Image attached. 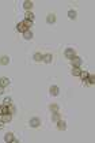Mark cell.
Returning a JSON list of instances; mask_svg holds the SVG:
<instances>
[{
  "label": "cell",
  "mask_w": 95,
  "mask_h": 143,
  "mask_svg": "<svg viewBox=\"0 0 95 143\" xmlns=\"http://www.w3.org/2000/svg\"><path fill=\"white\" fill-rule=\"evenodd\" d=\"M10 85V79L8 78H0V86L2 87H7Z\"/></svg>",
  "instance_id": "cell-14"
},
{
  "label": "cell",
  "mask_w": 95,
  "mask_h": 143,
  "mask_svg": "<svg viewBox=\"0 0 95 143\" xmlns=\"http://www.w3.org/2000/svg\"><path fill=\"white\" fill-rule=\"evenodd\" d=\"M87 82H88V85H94V83H95V78L92 75H88L87 76Z\"/></svg>",
  "instance_id": "cell-22"
},
{
  "label": "cell",
  "mask_w": 95,
  "mask_h": 143,
  "mask_svg": "<svg viewBox=\"0 0 95 143\" xmlns=\"http://www.w3.org/2000/svg\"><path fill=\"white\" fill-rule=\"evenodd\" d=\"M14 134L12 132H8V134H5V136H4V140L7 142V143H10V142H14Z\"/></svg>",
  "instance_id": "cell-12"
},
{
  "label": "cell",
  "mask_w": 95,
  "mask_h": 143,
  "mask_svg": "<svg viewBox=\"0 0 95 143\" xmlns=\"http://www.w3.org/2000/svg\"><path fill=\"white\" fill-rule=\"evenodd\" d=\"M3 126H4V123H3V121H0V129L3 128Z\"/></svg>",
  "instance_id": "cell-27"
},
{
  "label": "cell",
  "mask_w": 95,
  "mask_h": 143,
  "mask_svg": "<svg viewBox=\"0 0 95 143\" xmlns=\"http://www.w3.org/2000/svg\"><path fill=\"white\" fill-rule=\"evenodd\" d=\"M16 30L19 32V33H25L26 30H29V29L25 26V23H23V22H21V23H18V26H16Z\"/></svg>",
  "instance_id": "cell-6"
},
{
  "label": "cell",
  "mask_w": 95,
  "mask_h": 143,
  "mask_svg": "<svg viewBox=\"0 0 95 143\" xmlns=\"http://www.w3.org/2000/svg\"><path fill=\"white\" fill-rule=\"evenodd\" d=\"M33 7H34V3L33 2H29V0H27V2H23V8H25L26 11H30Z\"/></svg>",
  "instance_id": "cell-8"
},
{
  "label": "cell",
  "mask_w": 95,
  "mask_h": 143,
  "mask_svg": "<svg viewBox=\"0 0 95 143\" xmlns=\"http://www.w3.org/2000/svg\"><path fill=\"white\" fill-rule=\"evenodd\" d=\"M52 120H53V121H58V120H61V116L58 115L57 112H53V115H52Z\"/></svg>",
  "instance_id": "cell-19"
},
{
  "label": "cell",
  "mask_w": 95,
  "mask_h": 143,
  "mask_svg": "<svg viewBox=\"0 0 95 143\" xmlns=\"http://www.w3.org/2000/svg\"><path fill=\"white\" fill-rule=\"evenodd\" d=\"M57 123H58L57 124V128L60 129V131H65V129H67V123H65L64 120H58Z\"/></svg>",
  "instance_id": "cell-10"
},
{
  "label": "cell",
  "mask_w": 95,
  "mask_h": 143,
  "mask_svg": "<svg viewBox=\"0 0 95 143\" xmlns=\"http://www.w3.org/2000/svg\"><path fill=\"white\" fill-rule=\"evenodd\" d=\"M49 109H50L52 112H58V105H56V104H52V105L49 106Z\"/></svg>",
  "instance_id": "cell-23"
},
{
  "label": "cell",
  "mask_w": 95,
  "mask_h": 143,
  "mask_svg": "<svg viewBox=\"0 0 95 143\" xmlns=\"http://www.w3.org/2000/svg\"><path fill=\"white\" fill-rule=\"evenodd\" d=\"M80 72H82V71H80L79 67H73V68H72V75H75V76H80Z\"/></svg>",
  "instance_id": "cell-20"
},
{
  "label": "cell",
  "mask_w": 95,
  "mask_h": 143,
  "mask_svg": "<svg viewBox=\"0 0 95 143\" xmlns=\"http://www.w3.org/2000/svg\"><path fill=\"white\" fill-rule=\"evenodd\" d=\"M23 23H25V26H26L27 29H30V27L33 26V22H30V21H27V19H25V21H23Z\"/></svg>",
  "instance_id": "cell-24"
},
{
  "label": "cell",
  "mask_w": 95,
  "mask_h": 143,
  "mask_svg": "<svg viewBox=\"0 0 95 143\" xmlns=\"http://www.w3.org/2000/svg\"><path fill=\"white\" fill-rule=\"evenodd\" d=\"M34 14L33 13H30V11H27L26 13V15H25V19H27V21H30V22H34Z\"/></svg>",
  "instance_id": "cell-17"
},
{
  "label": "cell",
  "mask_w": 95,
  "mask_h": 143,
  "mask_svg": "<svg viewBox=\"0 0 95 143\" xmlns=\"http://www.w3.org/2000/svg\"><path fill=\"white\" fill-rule=\"evenodd\" d=\"M64 56L71 60V59H73L76 56V51L73 49V48H67V49L64 51Z\"/></svg>",
  "instance_id": "cell-1"
},
{
  "label": "cell",
  "mask_w": 95,
  "mask_h": 143,
  "mask_svg": "<svg viewBox=\"0 0 95 143\" xmlns=\"http://www.w3.org/2000/svg\"><path fill=\"white\" fill-rule=\"evenodd\" d=\"M46 22L49 23V25H53V23H56V14H53V13L48 14V16H46Z\"/></svg>",
  "instance_id": "cell-4"
},
{
  "label": "cell",
  "mask_w": 95,
  "mask_h": 143,
  "mask_svg": "<svg viewBox=\"0 0 95 143\" xmlns=\"http://www.w3.org/2000/svg\"><path fill=\"white\" fill-rule=\"evenodd\" d=\"M3 104L7 105V106H10L11 104H12V100H11V97H5V98L3 100Z\"/></svg>",
  "instance_id": "cell-21"
},
{
  "label": "cell",
  "mask_w": 95,
  "mask_h": 143,
  "mask_svg": "<svg viewBox=\"0 0 95 143\" xmlns=\"http://www.w3.org/2000/svg\"><path fill=\"white\" fill-rule=\"evenodd\" d=\"M12 120V116H11V113H7V115H2V121L3 123H11Z\"/></svg>",
  "instance_id": "cell-9"
},
{
  "label": "cell",
  "mask_w": 95,
  "mask_h": 143,
  "mask_svg": "<svg viewBox=\"0 0 95 143\" xmlns=\"http://www.w3.org/2000/svg\"><path fill=\"white\" fill-rule=\"evenodd\" d=\"M7 113H11V108L7 105H4L0 108V115H7Z\"/></svg>",
  "instance_id": "cell-11"
},
{
  "label": "cell",
  "mask_w": 95,
  "mask_h": 143,
  "mask_svg": "<svg viewBox=\"0 0 95 143\" xmlns=\"http://www.w3.org/2000/svg\"><path fill=\"white\" fill-rule=\"evenodd\" d=\"M0 108H2V105H0Z\"/></svg>",
  "instance_id": "cell-28"
},
{
  "label": "cell",
  "mask_w": 95,
  "mask_h": 143,
  "mask_svg": "<svg viewBox=\"0 0 95 143\" xmlns=\"http://www.w3.org/2000/svg\"><path fill=\"white\" fill-rule=\"evenodd\" d=\"M68 18L71 21H75L76 18H78V13H76V10H72L71 8L69 11H68Z\"/></svg>",
  "instance_id": "cell-5"
},
{
  "label": "cell",
  "mask_w": 95,
  "mask_h": 143,
  "mask_svg": "<svg viewBox=\"0 0 95 143\" xmlns=\"http://www.w3.org/2000/svg\"><path fill=\"white\" fill-rule=\"evenodd\" d=\"M52 60H53V56L50 55V53H48V55H44V57H42V61H45V63H52Z\"/></svg>",
  "instance_id": "cell-16"
},
{
  "label": "cell",
  "mask_w": 95,
  "mask_h": 143,
  "mask_svg": "<svg viewBox=\"0 0 95 143\" xmlns=\"http://www.w3.org/2000/svg\"><path fill=\"white\" fill-rule=\"evenodd\" d=\"M3 91H4V87L0 86V94H3Z\"/></svg>",
  "instance_id": "cell-26"
},
{
  "label": "cell",
  "mask_w": 95,
  "mask_h": 143,
  "mask_svg": "<svg viewBox=\"0 0 95 143\" xmlns=\"http://www.w3.org/2000/svg\"><path fill=\"white\" fill-rule=\"evenodd\" d=\"M33 37H34V34H33V32L30 30V29L23 33V38L25 40H33Z\"/></svg>",
  "instance_id": "cell-7"
},
{
  "label": "cell",
  "mask_w": 95,
  "mask_h": 143,
  "mask_svg": "<svg viewBox=\"0 0 95 143\" xmlns=\"http://www.w3.org/2000/svg\"><path fill=\"white\" fill-rule=\"evenodd\" d=\"M8 63H10V59L7 56H2V57H0V64H2V65H7Z\"/></svg>",
  "instance_id": "cell-18"
},
{
  "label": "cell",
  "mask_w": 95,
  "mask_h": 143,
  "mask_svg": "<svg viewBox=\"0 0 95 143\" xmlns=\"http://www.w3.org/2000/svg\"><path fill=\"white\" fill-rule=\"evenodd\" d=\"M49 93H50L52 95H58L60 90H58V87H57V86H50V89H49Z\"/></svg>",
  "instance_id": "cell-13"
},
{
  "label": "cell",
  "mask_w": 95,
  "mask_h": 143,
  "mask_svg": "<svg viewBox=\"0 0 95 143\" xmlns=\"http://www.w3.org/2000/svg\"><path fill=\"white\" fill-rule=\"evenodd\" d=\"M88 75H90V74H88L87 71H82V72H80V76H82V79H86Z\"/></svg>",
  "instance_id": "cell-25"
},
{
  "label": "cell",
  "mask_w": 95,
  "mask_h": 143,
  "mask_svg": "<svg viewBox=\"0 0 95 143\" xmlns=\"http://www.w3.org/2000/svg\"><path fill=\"white\" fill-rule=\"evenodd\" d=\"M42 57H44V55L41 52H37V53H34V61H37V63H39V61H42Z\"/></svg>",
  "instance_id": "cell-15"
},
{
  "label": "cell",
  "mask_w": 95,
  "mask_h": 143,
  "mask_svg": "<svg viewBox=\"0 0 95 143\" xmlns=\"http://www.w3.org/2000/svg\"><path fill=\"white\" fill-rule=\"evenodd\" d=\"M29 126H30L31 128H38V127L41 126L39 119H37V117H33V119H30V121H29Z\"/></svg>",
  "instance_id": "cell-2"
},
{
  "label": "cell",
  "mask_w": 95,
  "mask_h": 143,
  "mask_svg": "<svg viewBox=\"0 0 95 143\" xmlns=\"http://www.w3.org/2000/svg\"><path fill=\"white\" fill-rule=\"evenodd\" d=\"M71 64H72V67H80L82 65V59L75 56L73 59H71Z\"/></svg>",
  "instance_id": "cell-3"
}]
</instances>
